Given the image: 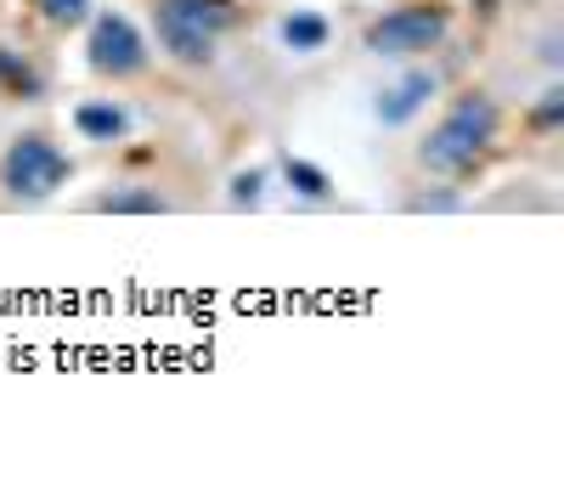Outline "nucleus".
Instances as JSON below:
<instances>
[{
	"label": "nucleus",
	"instance_id": "obj_1",
	"mask_svg": "<svg viewBox=\"0 0 564 497\" xmlns=\"http://www.w3.org/2000/svg\"><path fill=\"white\" fill-rule=\"evenodd\" d=\"M497 142V102L486 90H468L446 108V119L430 130V142H423V164L441 170V175H463L475 170L480 153Z\"/></svg>",
	"mask_w": 564,
	"mask_h": 497
},
{
	"label": "nucleus",
	"instance_id": "obj_2",
	"mask_svg": "<svg viewBox=\"0 0 564 497\" xmlns=\"http://www.w3.org/2000/svg\"><path fill=\"white\" fill-rule=\"evenodd\" d=\"M226 23H231V0H153L159 45L181 63H209Z\"/></svg>",
	"mask_w": 564,
	"mask_h": 497
},
{
	"label": "nucleus",
	"instance_id": "obj_3",
	"mask_svg": "<svg viewBox=\"0 0 564 497\" xmlns=\"http://www.w3.org/2000/svg\"><path fill=\"white\" fill-rule=\"evenodd\" d=\"M68 175H74L68 153L52 148L45 136H18V142L7 148V159H0V187H7L12 198H23V204L52 198Z\"/></svg>",
	"mask_w": 564,
	"mask_h": 497
},
{
	"label": "nucleus",
	"instance_id": "obj_4",
	"mask_svg": "<svg viewBox=\"0 0 564 497\" xmlns=\"http://www.w3.org/2000/svg\"><path fill=\"white\" fill-rule=\"evenodd\" d=\"M452 12L435 7V0H412V7H395L384 12L379 23L367 29V52H379V57H417V52H430V45H441Z\"/></svg>",
	"mask_w": 564,
	"mask_h": 497
},
{
	"label": "nucleus",
	"instance_id": "obj_5",
	"mask_svg": "<svg viewBox=\"0 0 564 497\" xmlns=\"http://www.w3.org/2000/svg\"><path fill=\"white\" fill-rule=\"evenodd\" d=\"M85 52H90V68L113 74V79L148 68V40H141V29L124 12H102L97 23H90V45H85Z\"/></svg>",
	"mask_w": 564,
	"mask_h": 497
},
{
	"label": "nucleus",
	"instance_id": "obj_6",
	"mask_svg": "<svg viewBox=\"0 0 564 497\" xmlns=\"http://www.w3.org/2000/svg\"><path fill=\"white\" fill-rule=\"evenodd\" d=\"M430 97H435V74H406V79H395L379 97V119L384 125H406Z\"/></svg>",
	"mask_w": 564,
	"mask_h": 497
},
{
	"label": "nucleus",
	"instance_id": "obj_7",
	"mask_svg": "<svg viewBox=\"0 0 564 497\" xmlns=\"http://www.w3.org/2000/svg\"><path fill=\"white\" fill-rule=\"evenodd\" d=\"M0 90L18 102H40L45 97V79L23 63V52H12V45H0Z\"/></svg>",
	"mask_w": 564,
	"mask_h": 497
},
{
	"label": "nucleus",
	"instance_id": "obj_8",
	"mask_svg": "<svg viewBox=\"0 0 564 497\" xmlns=\"http://www.w3.org/2000/svg\"><path fill=\"white\" fill-rule=\"evenodd\" d=\"M74 125L90 136V142H119V136L130 130V114H124L119 102H85V108L74 114Z\"/></svg>",
	"mask_w": 564,
	"mask_h": 497
},
{
	"label": "nucleus",
	"instance_id": "obj_9",
	"mask_svg": "<svg viewBox=\"0 0 564 497\" xmlns=\"http://www.w3.org/2000/svg\"><path fill=\"white\" fill-rule=\"evenodd\" d=\"M97 209H102V215H164L170 204H164L153 187H119V193H102Z\"/></svg>",
	"mask_w": 564,
	"mask_h": 497
},
{
	"label": "nucleus",
	"instance_id": "obj_10",
	"mask_svg": "<svg viewBox=\"0 0 564 497\" xmlns=\"http://www.w3.org/2000/svg\"><path fill=\"white\" fill-rule=\"evenodd\" d=\"M282 40H289V52H322V45H327V18L322 12L282 18Z\"/></svg>",
	"mask_w": 564,
	"mask_h": 497
},
{
	"label": "nucleus",
	"instance_id": "obj_11",
	"mask_svg": "<svg viewBox=\"0 0 564 497\" xmlns=\"http://www.w3.org/2000/svg\"><path fill=\"white\" fill-rule=\"evenodd\" d=\"M282 175H289V187L300 193V198H327V193H334V181H327V170H316L311 159H282Z\"/></svg>",
	"mask_w": 564,
	"mask_h": 497
},
{
	"label": "nucleus",
	"instance_id": "obj_12",
	"mask_svg": "<svg viewBox=\"0 0 564 497\" xmlns=\"http://www.w3.org/2000/svg\"><path fill=\"white\" fill-rule=\"evenodd\" d=\"M34 7H40L45 23H57V29H74V23L90 18V0H34Z\"/></svg>",
	"mask_w": 564,
	"mask_h": 497
},
{
	"label": "nucleus",
	"instance_id": "obj_13",
	"mask_svg": "<svg viewBox=\"0 0 564 497\" xmlns=\"http://www.w3.org/2000/svg\"><path fill=\"white\" fill-rule=\"evenodd\" d=\"M265 193V170H243V175H231V204L238 209H254Z\"/></svg>",
	"mask_w": 564,
	"mask_h": 497
},
{
	"label": "nucleus",
	"instance_id": "obj_14",
	"mask_svg": "<svg viewBox=\"0 0 564 497\" xmlns=\"http://www.w3.org/2000/svg\"><path fill=\"white\" fill-rule=\"evenodd\" d=\"M542 130H553L558 119H564V85H553V90H542V102H536V114H531Z\"/></svg>",
	"mask_w": 564,
	"mask_h": 497
},
{
	"label": "nucleus",
	"instance_id": "obj_15",
	"mask_svg": "<svg viewBox=\"0 0 564 497\" xmlns=\"http://www.w3.org/2000/svg\"><path fill=\"white\" fill-rule=\"evenodd\" d=\"M475 7H480V12H497V7H502V0H475Z\"/></svg>",
	"mask_w": 564,
	"mask_h": 497
}]
</instances>
